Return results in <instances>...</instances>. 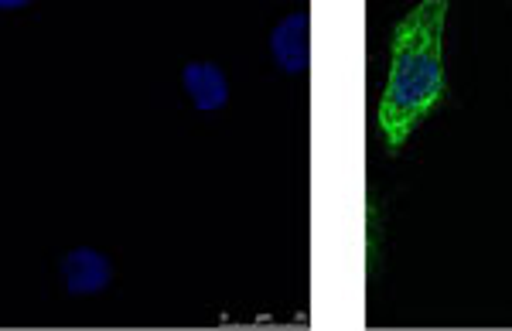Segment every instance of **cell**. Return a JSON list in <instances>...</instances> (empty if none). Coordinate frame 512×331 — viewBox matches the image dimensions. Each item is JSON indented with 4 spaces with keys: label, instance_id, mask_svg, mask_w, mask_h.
Segmentation results:
<instances>
[{
    "label": "cell",
    "instance_id": "cell-2",
    "mask_svg": "<svg viewBox=\"0 0 512 331\" xmlns=\"http://www.w3.org/2000/svg\"><path fill=\"white\" fill-rule=\"evenodd\" d=\"M59 277L69 297H96L113 284V263L93 246H76L59 260Z\"/></svg>",
    "mask_w": 512,
    "mask_h": 331
},
{
    "label": "cell",
    "instance_id": "cell-5",
    "mask_svg": "<svg viewBox=\"0 0 512 331\" xmlns=\"http://www.w3.org/2000/svg\"><path fill=\"white\" fill-rule=\"evenodd\" d=\"M35 0H0V11L11 14V11H24V7H31Z\"/></svg>",
    "mask_w": 512,
    "mask_h": 331
},
{
    "label": "cell",
    "instance_id": "cell-1",
    "mask_svg": "<svg viewBox=\"0 0 512 331\" xmlns=\"http://www.w3.org/2000/svg\"><path fill=\"white\" fill-rule=\"evenodd\" d=\"M451 0H420L390 35V69L379 96V130L390 151H400L448 93L444 31Z\"/></svg>",
    "mask_w": 512,
    "mask_h": 331
},
{
    "label": "cell",
    "instance_id": "cell-4",
    "mask_svg": "<svg viewBox=\"0 0 512 331\" xmlns=\"http://www.w3.org/2000/svg\"><path fill=\"white\" fill-rule=\"evenodd\" d=\"M270 55H274L277 69L287 76L308 69V55H311V38H308V14H287L284 21L270 31Z\"/></svg>",
    "mask_w": 512,
    "mask_h": 331
},
{
    "label": "cell",
    "instance_id": "cell-3",
    "mask_svg": "<svg viewBox=\"0 0 512 331\" xmlns=\"http://www.w3.org/2000/svg\"><path fill=\"white\" fill-rule=\"evenodd\" d=\"M181 93L192 103L195 113H222L229 106V79L216 62L192 59L181 65Z\"/></svg>",
    "mask_w": 512,
    "mask_h": 331
}]
</instances>
